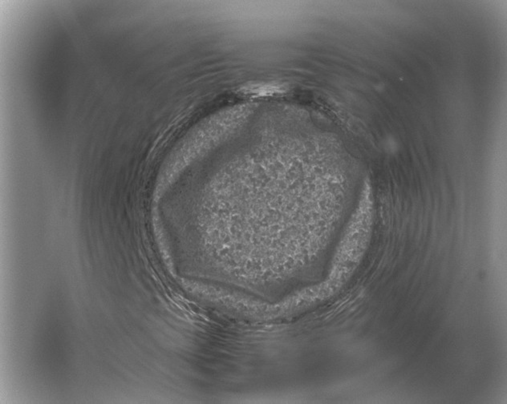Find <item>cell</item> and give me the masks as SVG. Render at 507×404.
<instances>
[{
	"label": "cell",
	"mask_w": 507,
	"mask_h": 404,
	"mask_svg": "<svg viewBox=\"0 0 507 404\" xmlns=\"http://www.w3.org/2000/svg\"><path fill=\"white\" fill-rule=\"evenodd\" d=\"M283 91V87L280 85L252 86L244 89V92L250 95H268L280 92Z\"/></svg>",
	"instance_id": "cell-1"
}]
</instances>
